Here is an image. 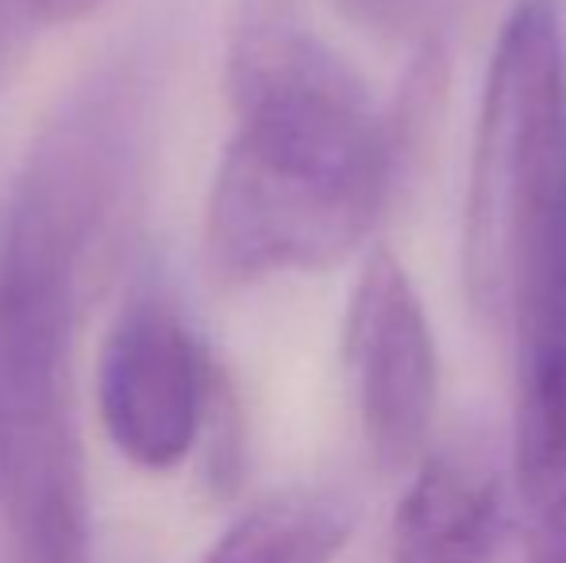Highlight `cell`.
Returning <instances> with one entry per match:
<instances>
[{"label": "cell", "mask_w": 566, "mask_h": 563, "mask_svg": "<svg viewBox=\"0 0 566 563\" xmlns=\"http://www.w3.org/2000/svg\"><path fill=\"white\" fill-rule=\"evenodd\" d=\"M220 398L201 340L163 301H135L101 347L97 402L108 440L143 471H170L197 448Z\"/></svg>", "instance_id": "4"}, {"label": "cell", "mask_w": 566, "mask_h": 563, "mask_svg": "<svg viewBox=\"0 0 566 563\" xmlns=\"http://www.w3.org/2000/svg\"><path fill=\"white\" fill-rule=\"evenodd\" d=\"M524 563H566V482L539 498V518L528 536Z\"/></svg>", "instance_id": "10"}, {"label": "cell", "mask_w": 566, "mask_h": 563, "mask_svg": "<svg viewBox=\"0 0 566 563\" xmlns=\"http://www.w3.org/2000/svg\"><path fill=\"white\" fill-rule=\"evenodd\" d=\"M566 147V46L552 0H516L490 59L467 209L462 282L485 324H513Z\"/></svg>", "instance_id": "3"}, {"label": "cell", "mask_w": 566, "mask_h": 563, "mask_svg": "<svg viewBox=\"0 0 566 563\" xmlns=\"http://www.w3.org/2000/svg\"><path fill=\"white\" fill-rule=\"evenodd\" d=\"M28 8L31 20H46V23H70L90 15L93 8H101L105 0H20Z\"/></svg>", "instance_id": "12"}, {"label": "cell", "mask_w": 566, "mask_h": 563, "mask_svg": "<svg viewBox=\"0 0 566 563\" xmlns=\"http://www.w3.org/2000/svg\"><path fill=\"white\" fill-rule=\"evenodd\" d=\"M509 329L521 344L516 482L539 502L566 482V147Z\"/></svg>", "instance_id": "6"}, {"label": "cell", "mask_w": 566, "mask_h": 563, "mask_svg": "<svg viewBox=\"0 0 566 563\" xmlns=\"http://www.w3.org/2000/svg\"><path fill=\"white\" fill-rule=\"evenodd\" d=\"M350 510L324 490H285L251 505L201 563H336Z\"/></svg>", "instance_id": "8"}, {"label": "cell", "mask_w": 566, "mask_h": 563, "mask_svg": "<svg viewBox=\"0 0 566 563\" xmlns=\"http://www.w3.org/2000/svg\"><path fill=\"white\" fill-rule=\"evenodd\" d=\"M505 479L478 451H436L394 513V563H493L505 536Z\"/></svg>", "instance_id": "7"}, {"label": "cell", "mask_w": 566, "mask_h": 563, "mask_svg": "<svg viewBox=\"0 0 566 563\" xmlns=\"http://www.w3.org/2000/svg\"><path fill=\"white\" fill-rule=\"evenodd\" d=\"M132 163L124 128L70 108L35 139L0 217V518L15 563H90L74 340Z\"/></svg>", "instance_id": "1"}, {"label": "cell", "mask_w": 566, "mask_h": 563, "mask_svg": "<svg viewBox=\"0 0 566 563\" xmlns=\"http://www.w3.org/2000/svg\"><path fill=\"white\" fill-rule=\"evenodd\" d=\"M31 15L20 0H0V90L12 77V66L20 62L23 51V31H28Z\"/></svg>", "instance_id": "11"}, {"label": "cell", "mask_w": 566, "mask_h": 563, "mask_svg": "<svg viewBox=\"0 0 566 563\" xmlns=\"http://www.w3.org/2000/svg\"><path fill=\"white\" fill-rule=\"evenodd\" d=\"M235 136L205 205V263L224 285L336 267L394 189L389 116L297 0H243L228 39Z\"/></svg>", "instance_id": "2"}, {"label": "cell", "mask_w": 566, "mask_h": 563, "mask_svg": "<svg viewBox=\"0 0 566 563\" xmlns=\"http://www.w3.org/2000/svg\"><path fill=\"white\" fill-rule=\"evenodd\" d=\"M343 359L374 463L412 467L440 402V359L424 301L394 251L363 263L343 321Z\"/></svg>", "instance_id": "5"}, {"label": "cell", "mask_w": 566, "mask_h": 563, "mask_svg": "<svg viewBox=\"0 0 566 563\" xmlns=\"http://www.w3.org/2000/svg\"><path fill=\"white\" fill-rule=\"evenodd\" d=\"M332 4L355 28L424 51L440 43L451 0H332Z\"/></svg>", "instance_id": "9"}]
</instances>
